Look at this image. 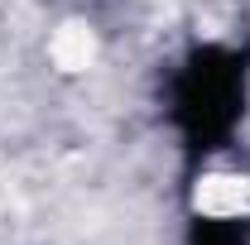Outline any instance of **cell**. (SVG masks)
Returning <instances> with one entry per match:
<instances>
[{"mask_svg":"<svg viewBox=\"0 0 250 245\" xmlns=\"http://www.w3.org/2000/svg\"><path fill=\"white\" fill-rule=\"evenodd\" d=\"M188 245H250V221L246 216H192Z\"/></svg>","mask_w":250,"mask_h":245,"instance_id":"obj_2","label":"cell"},{"mask_svg":"<svg viewBox=\"0 0 250 245\" xmlns=\"http://www.w3.org/2000/svg\"><path fill=\"white\" fill-rule=\"evenodd\" d=\"M250 106V53L231 43H192L178 67L168 72V130L178 140L183 159L212 163L221 149H231V140L246 125Z\"/></svg>","mask_w":250,"mask_h":245,"instance_id":"obj_1","label":"cell"}]
</instances>
